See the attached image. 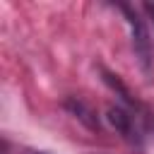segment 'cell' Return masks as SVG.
Masks as SVG:
<instances>
[{
    "label": "cell",
    "instance_id": "6da1fadb",
    "mask_svg": "<svg viewBox=\"0 0 154 154\" xmlns=\"http://www.w3.org/2000/svg\"><path fill=\"white\" fill-rule=\"evenodd\" d=\"M116 7L123 12V17H125V22H128V26H130V36H132L135 58H137V63H140L142 72L149 77V75L154 72V41H152V36H149L147 22H144V17L140 14V10H137L135 5L118 2Z\"/></svg>",
    "mask_w": 154,
    "mask_h": 154
},
{
    "label": "cell",
    "instance_id": "7a4b0ae2",
    "mask_svg": "<svg viewBox=\"0 0 154 154\" xmlns=\"http://www.w3.org/2000/svg\"><path fill=\"white\" fill-rule=\"evenodd\" d=\"M106 120H108V123L113 125V130H118L125 140H130V142H140L135 118H132L125 108H120V106H108V111H106Z\"/></svg>",
    "mask_w": 154,
    "mask_h": 154
},
{
    "label": "cell",
    "instance_id": "3957f363",
    "mask_svg": "<svg viewBox=\"0 0 154 154\" xmlns=\"http://www.w3.org/2000/svg\"><path fill=\"white\" fill-rule=\"evenodd\" d=\"M65 108H70L72 113H75V118H79L82 123H87L89 128H99V123H96V118H94V111L84 103V101H79V99H67L65 101Z\"/></svg>",
    "mask_w": 154,
    "mask_h": 154
},
{
    "label": "cell",
    "instance_id": "277c9868",
    "mask_svg": "<svg viewBox=\"0 0 154 154\" xmlns=\"http://www.w3.org/2000/svg\"><path fill=\"white\" fill-rule=\"evenodd\" d=\"M142 10H144V12L149 14V19L154 22V2H144V5H142Z\"/></svg>",
    "mask_w": 154,
    "mask_h": 154
},
{
    "label": "cell",
    "instance_id": "5b68a950",
    "mask_svg": "<svg viewBox=\"0 0 154 154\" xmlns=\"http://www.w3.org/2000/svg\"><path fill=\"white\" fill-rule=\"evenodd\" d=\"M24 154H48V152H38V149H26Z\"/></svg>",
    "mask_w": 154,
    "mask_h": 154
}]
</instances>
